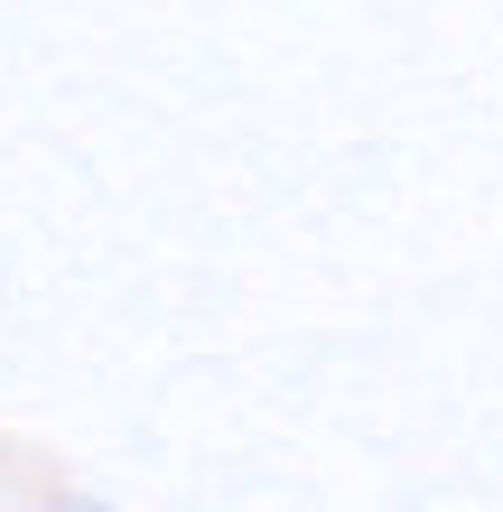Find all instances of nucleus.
<instances>
[{"label": "nucleus", "mask_w": 503, "mask_h": 512, "mask_svg": "<svg viewBox=\"0 0 503 512\" xmlns=\"http://www.w3.org/2000/svg\"><path fill=\"white\" fill-rule=\"evenodd\" d=\"M38 512H112V503H94V494H56V503H38Z\"/></svg>", "instance_id": "f257e3e1"}]
</instances>
